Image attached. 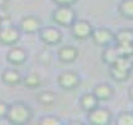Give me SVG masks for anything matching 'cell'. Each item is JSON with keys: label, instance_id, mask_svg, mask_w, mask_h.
I'll list each match as a JSON object with an SVG mask.
<instances>
[{"label": "cell", "instance_id": "obj_1", "mask_svg": "<svg viewBox=\"0 0 133 125\" xmlns=\"http://www.w3.org/2000/svg\"><path fill=\"white\" fill-rule=\"evenodd\" d=\"M34 116L32 109L24 101H15L9 104L6 120L14 125H25L30 123Z\"/></svg>", "mask_w": 133, "mask_h": 125}, {"label": "cell", "instance_id": "obj_2", "mask_svg": "<svg viewBox=\"0 0 133 125\" xmlns=\"http://www.w3.org/2000/svg\"><path fill=\"white\" fill-rule=\"evenodd\" d=\"M52 21L62 28H71L76 21V11L71 5H57L52 11Z\"/></svg>", "mask_w": 133, "mask_h": 125}, {"label": "cell", "instance_id": "obj_3", "mask_svg": "<svg viewBox=\"0 0 133 125\" xmlns=\"http://www.w3.org/2000/svg\"><path fill=\"white\" fill-rule=\"evenodd\" d=\"M21 30L19 26H15L14 24L1 25L0 26V44L4 46H12L16 45L21 39Z\"/></svg>", "mask_w": 133, "mask_h": 125}, {"label": "cell", "instance_id": "obj_4", "mask_svg": "<svg viewBox=\"0 0 133 125\" xmlns=\"http://www.w3.org/2000/svg\"><path fill=\"white\" fill-rule=\"evenodd\" d=\"M81 83L80 75L74 70H65L57 76V84L62 90L71 91L78 88V85Z\"/></svg>", "mask_w": 133, "mask_h": 125}, {"label": "cell", "instance_id": "obj_5", "mask_svg": "<svg viewBox=\"0 0 133 125\" xmlns=\"http://www.w3.org/2000/svg\"><path fill=\"white\" fill-rule=\"evenodd\" d=\"M70 29H71L72 36L76 40H86L88 38H91L95 30L92 24L85 19H76V21Z\"/></svg>", "mask_w": 133, "mask_h": 125}, {"label": "cell", "instance_id": "obj_6", "mask_svg": "<svg viewBox=\"0 0 133 125\" xmlns=\"http://www.w3.org/2000/svg\"><path fill=\"white\" fill-rule=\"evenodd\" d=\"M40 40L46 45L54 46L62 41V31L57 26H42L39 31Z\"/></svg>", "mask_w": 133, "mask_h": 125}, {"label": "cell", "instance_id": "obj_7", "mask_svg": "<svg viewBox=\"0 0 133 125\" xmlns=\"http://www.w3.org/2000/svg\"><path fill=\"white\" fill-rule=\"evenodd\" d=\"M17 26L24 34H39L42 28V21L36 15H25L20 19Z\"/></svg>", "mask_w": 133, "mask_h": 125}, {"label": "cell", "instance_id": "obj_8", "mask_svg": "<svg viewBox=\"0 0 133 125\" xmlns=\"http://www.w3.org/2000/svg\"><path fill=\"white\" fill-rule=\"evenodd\" d=\"M88 114V123L92 125H107L112 120V113L107 108L97 106Z\"/></svg>", "mask_w": 133, "mask_h": 125}, {"label": "cell", "instance_id": "obj_9", "mask_svg": "<svg viewBox=\"0 0 133 125\" xmlns=\"http://www.w3.org/2000/svg\"><path fill=\"white\" fill-rule=\"evenodd\" d=\"M28 60V51L19 45H12L6 53V61L11 65H23Z\"/></svg>", "mask_w": 133, "mask_h": 125}, {"label": "cell", "instance_id": "obj_10", "mask_svg": "<svg viewBox=\"0 0 133 125\" xmlns=\"http://www.w3.org/2000/svg\"><path fill=\"white\" fill-rule=\"evenodd\" d=\"M91 38L96 45L103 46V48L115 43V33L108 28H99V29L93 30Z\"/></svg>", "mask_w": 133, "mask_h": 125}, {"label": "cell", "instance_id": "obj_11", "mask_svg": "<svg viewBox=\"0 0 133 125\" xmlns=\"http://www.w3.org/2000/svg\"><path fill=\"white\" fill-rule=\"evenodd\" d=\"M80 56V50L74 46V45H64L57 50V58L61 63L65 64H71L78 59Z\"/></svg>", "mask_w": 133, "mask_h": 125}, {"label": "cell", "instance_id": "obj_12", "mask_svg": "<svg viewBox=\"0 0 133 125\" xmlns=\"http://www.w3.org/2000/svg\"><path fill=\"white\" fill-rule=\"evenodd\" d=\"M1 81L9 86H16L23 83V75L17 69L8 68L1 73Z\"/></svg>", "mask_w": 133, "mask_h": 125}, {"label": "cell", "instance_id": "obj_13", "mask_svg": "<svg viewBox=\"0 0 133 125\" xmlns=\"http://www.w3.org/2000/svg\"><path fill=\"white\" fill-rule=\"evenodd\" d=\"M92 93L99 101H108L115 95V89L110 84H98L93 88Z\"/></svg>", "mask_w": 133, "mask_h": 125}, {"label": "cell", "instance_id": "obj_14", "mask_svg": "<svg viewBox=\"0 0 133 125\" xmlns=\"http://www.w3.org/2000/svg\"><path fill=\"white\" fill-rule=\"evenodd\" d=\"M99 104V100L96 98V95L93 93H85L80 98V105H81L82 110L90 113L95 108H97Z\"/></svg>", "mask_w": 133, "mask_h": 125}, {"label": "cell", "instance_id": "obj_15", "mask_svg": "<svg viewBox=\"0 0 133 125\" xmlns=\"http://www.w3.org/2000/svg\"><path fill=\"white\" fill-rule=\"evenodd\" d=\"M119 56H121V55H119V53H118L117 46H116L115 43L111 44V45L104 46L103 51H102V61H103L104 64H107L108 66L112 65Z\"/></svg>", "mask_w": 133, "mask_h": 125}, {"label": "cell", "instance_id": "obj_16", "mask_svg": "<svg viewBox=\"0 0 133 125\" xmlns=\"http://www.w3.org/2000/svg\"><path fill=\"white\" fill-rule=\"evenodd\" d=\"M26 88V89L30 90H35V89H39L42 84V79L39 74L36 73H31V74H28L23 76V83H21Z\"/></svg>", "mask_w": 133, "mask_h": 125}, {"label": "cell", "instance_id": "obj_17", "mask_svg": "<svg viewBox=\"0 0 133 125\" xmlns=\"http://www.w3.org/2000/svg\"><path fill=\"white\" fill-rule=\"evenodd\" d=\"M110 75L115 81L123 83L129 78L131 72H128V70L123 69V68H119L117 65H110Z\"/></svg>", "mask_w": 133, "mask_h": 125}, {"label": "cell", "instance_id": "obj_18", "mask_svg": "<svg viewBox=\"0 0 133 125\" xmlns=\"http://www.w3.org/2000/svg\"><path fill=\"white\" fill-rule=\"evenodd\" d=\"M36 100L39 104H41L42 106H52L55 103H56V95L54 91L50 90H42L40 91L37 96H36Z\"/></svg>", "mask_w": 133, "mask_h": 125}, {"label": "cell", "instance_id": "obj_19", "mask_svg": "<svg viewBox=\"0 0 133 125\" xmlns=\"http://www.w3.org/2000/svg\"><path fill=\"white\" fill-rule=\"evenodd\" d=\"M115 43L121 44H133V29L123 28L115 34Z\"/></svg>", "mask_w": 133, "mask_h": 125}, {"label": "cell", "instance_id": "obj_20", "mask_svg": "<svg viewBox=\"0 0 133 125\" xmlns=\"http://www.w3.org/2000/svg\"><path fill=\"white\" fill-rule=\"evenodd\" d=\"M118 11L124 19L133 20V0H122L118 5Z\"/></svg>", "mask_w": 133, "mask_h": 125}, {"label": "cell", "instance_id": "obj_21", "mask_svg": "<svg viewBox=\"0 0 133 125\" xmlns=\"http://www.w3.org/2000/svg\"><path fill=\"white\" fill-rule=\"evenodd\" d=\"M116 123L118 125H133V113L123 111L118 115Z\"/></svg>", "mask_w": 133, "mask_h": 125}, {"label": "cell", "instance_id": "obj_22", "mask_svg": "<svg viewBox=\"0 0 133 125\" xmlns=\"http://www.w3.org/2000/svg\"><path fill=\"white\" fill-rule=\"evenodd\" d=\"M62 123L60 118H57L56 115H44L42 118L39 119V124L42 125H60Z\"/></svg>", "mask_w": 133, "mask_h": 125}, {"label": "cell", "instance_id": "obj_23", "mask_svg": "<svg viewBox=\"0 0 133 125\" xmlns=\"http://www.w3.org/2000/svg\"><path fill=\"white\" fill-rule=\"evenodd\" d=\"M117 46V50L121 56H129L133 50V44H121V43H115Z\"/></svg>", "mask_w": 133, "mask_h": 125}, {"label": "cell", "instance_id": "obj_24", "mask_svg": "<svg viewBox=\"0 0 133 125\" xmlns=\"http://www.w3.org/2000/svg\"><path fill=\"white\" fill-rule=\"evenodd\" d=\"M8 110H9V104L4 100H0V120L6 119Z\"/></svg>", "mask_w": 133, "mask_h": 125}, {"label": "cell", "instance_id": "obj_25", "mask_svg": "<svg viewBox=\"0 0 133 125\" xmlns=\"http://www.w3.org/2000/svg\"><path fill=\"white\" fill-rule=\"evenodd\" d=\"M54 4L56 5H74L75 3H77V0H52Z\"/></svg>", "mask_w": 133, "mask_h": 125}, {"label": "cell", "instance_id": "obj_26", "mask_svg": "<svg viewBox=\"0 0 133 125\" xmlns=\"http://www.w3.org/2000/svg\"><path fill=\"white\" fill-rule=\"evenodd\" d=\"M8 4V0H0V10H3Z\"/></svg>", "mask_w": 133, "mask_h": 125}, {"label": "cell", "instance_id": "obj_27", "mask_svg": "<svg viewBox=\"0 0 133 125\" xmlns=\"http://www.w3.org/2000/svg\"><path fill=\"white\" fill-rule=\"evenodd\" d=\"M128 95H129V98L133 100V85L129 88V90H128Z\"/></svg>", "mask_w": 133, "mask_h": 125}, {"label": "cell", "instance_id": "obj_28", "mask_svg": "<svg viewBox=\"0 0 133 125\" xmlns=\"http://www.w3.org/2000/svg\"><path fill=\"white\" fill-rule=\"evenodd\" d=\"M129 59L133 61V50H132V53H131V55H129Z\"/></svg>", "mask_w": 133, "mask_h": 125}, {"label": "cell", "instance_id": "obj_29", "mask_svg": "<svg viewBox=\"0 0 133 125\" xmlns=\"http://www.w3.org/2000/svg\"><path fill=\"white\" fill-rule=\"evenodd\" d=\"M0 23H1V15H0Z\"/></svg>", "mask_w": 133, "mask_h": 125}]
</instances>
